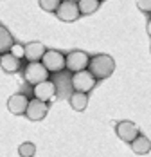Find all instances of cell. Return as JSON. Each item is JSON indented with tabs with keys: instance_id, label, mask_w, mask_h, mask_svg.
I'll list each match as a JSON object with an SVG mask.
<instances>
[{
	"instance_id": "13",
	"label": "cell",
	"mask_w": 151,
	"mask_h": 157,
	"mask_svg": "<svg viewBox=\"0 0 151 157\" xmlns=\"http://www.w3.org/2000/svg\"><path fill=\"white\" fill-rule=\"evenodd\" d=\"M130 146H131V150H133L135 154H138V155H146V154L151 152V141L146 136H138Z\"/></svg>"
},
{
	"instance_id": "9",
	"label": "cell",
	"mask_w": 151,
	"mask_h": 157,
	"mask_svg": "<svg viewBox=\"0 0 151 157\" xmlns=\"http://www.w3.org/2000/svg\"><path fill=\"white\" fill-rule=\"evenodd\" d=\"M32 92H34V98H36V99L47 103V101H52V99L56 98V85L49 79V81H43V83L36 85V87L32 89Z\"/></svg>"
},
{
	"instance_id": "18",
	"label": "cell",
	"mask_w": 151,
	"mask_h": 157,
	"mask_svg": "<svg viewBox=\"0 0 151 157\" xmlns=\"http://www.w3.org/2000/svg\"><path fill=\"white\" fill-rule=\"evenodd\" d=\"M60 4H61L60 0H40V7L43 11H50V13H56Z\"/></svg>"
},
{
	"instance_id": "2",
	"label": "cell",
	"mask_w": 151,
	"mask_h": 157,
	"mask_svg": "<svg viewBox=\"0 0 151 157\" xmlns=\"http://www.w3.org/2000/svg\"><path fill=\"white\" fill-rule=\"evenodd\" d=\"M90 65V56L85 51H72L65 56V67L72 72H81V71H88Z\"/></svg>"
},
{
	"instance_id": "11",
	"label": "cell",
	"mask_w": 151,
	"mask_h": 157,
	"mask_svg": "<svg viewBox=\"0 0 151 157\" xmlns=\"http://www.w3.org/2000/svg\"><path fill=\"white\" fill-rule=\"evenodd\" d=\"M24 47H25V58L29 60V63L40 62V60L43 58V54L47 52L45 45H43L42 42H31V44L24 45Z\"/></svg>"
},
{
	"instance_id": "16",
	"label": "cell",
	"mask_w": 151,
	"mask_h": 157,
	"mask_svg": "<svg viewBox=\"0 0 151 157\" xmlns=\"http://www.w3.org/2000/svg\"><path fill=\"white\" fill-rule=\"evenodd\" d=\"M101 2L99 0H79L77 2V7H79V13L81 15H92L99 9Z\"/></svg>"
},
{
	"instance_id": "14",
	"label": "cell",
	"mask_w": 151,
	"mask_h": 157,
	"mask_svg": "<svg viewBox=\"0 0 151 157\" xmlns=\"http://www.w3.org/2000/svg\"><path fill=\"white\" fill-rule=\"evenodd\" d=\"M15 45V40L11 36V33L7 31L4 25H0V54H6L9 52Z\"/></svg>"
},
{
	"instance_id": "15",
	"label": "cell",
	"mask_w": 151,
	"mask_h": 157,
	"mask_svg": "<svg viewBox=\"0 0 151 157\" xmlns=\"http://www.w3.org/2000/svg\"><path fill=\"white\" fill-rule=\"evenodd\" d=\"M70 101V107L76 110V112H83L88 105V94H83V92H74V94L68 98Z\"/></svg>"
},
{
	"instance_id": "21",
	"label": "cell",
	"mask_w": 151,
	"mask_h": 157,
	"mask_svg": "<svg viewBox=\"0 0 151 157\" xmlns=\"http://www.w3.org/2000/svg\"><path fill=\"white\" fill-rule=\"evenodd\" d=\"M146 29H148V34L151 36V18L148 20V25H146Z\"/></svg>"
},
{
	"instance_id": "7",
	"label": "cell",
	"mask_w": 151,
	"mask_h": 157,
	"mask_svg": "<svg viewBox=\"0 0 151 157\" xmlns=\"http://www.w3.org/2000/svg\"><path fill=\"white\" fill-rule=\"evenodd\" d=\"M56 16L63 20V22H74L77 20L81 13H79V7H77V2L74 0H65V2H61L60 7H58V11H56Z\"/></svg>"
},
{
	"instance_id": "17",
	"label": "cell",
	"mask_w": 151,
	"mask_h": 157,
	"mask_svg": "<svg viewBox=\"0 0 151 157\" xmlns=\"http://www.w3.org/2000/svg\"><path fill=\"white\" fill-rule=\"evenodd\" d=\"M34 154H36V146L31 141H25L18 146V155L20 157H32Z\"/></svg>"
},
{
	"instance_id": "4",
	"label": "cell",
	"mask_w": 151,
	"mask_h": 157,
	"mask_svg": "<svg viewBox=\"0 0 151 157\" xmlns=\"http://www.w3.org/2000/svg\"><path fill=\"white\" fill-rule=\"evenodd\" d=\"M42 65L47 69V72H61L65 67V54L56 51V49H49L43 58H42Z\"/></svg>"
},
{
	"instance_id": "1",
	"label": "cell",
	"mask_w": 151,
	"mask_h": 157,
	"mask_svg": "<svg viewBox=\"0 0 151 157\" xmlns=\"http://www.w3.org/2000/svg\"><path fill=\"white\" fill-rule=\"evenodd\" d=\"M115 71V62L110 54H95L90 58L88 72L95 79H106L110 78Z\"/></svg>"
},
{
	"instance_id": "8",
	"label": "cell",
	"mask_w": 151,
	"mask_h": 157,
	"mask_svg": "<svg viewBox=\"0 0 151 157\" xmlns=\"http://www.w3.org/2000/svg\"><path fill=\"white\" fill-rule=\"evenodd\" d=\"M47 114H49V105L47 103L36 99V98L29 99V105H27V110H25L27 119H31V121H42Z\"/></svg>"
},
{
	"instance_id": "10",
	"label": "cell",
	"mask_w": 151,
	"mask_h": 157,
	"mask_svg": "<svg viewBox=\"0 0 151 157\" xmlns=\"http://www.w3.org/2000/svg\"><path fill=\"white\" fill-rule=\"evenodd\" d=\"M27 105H29V98L25 94H13V96H9V99H7V109L15 116L25 114Z\"/></svg>"
},
{
	"instance_id": "3",
	"label": "cell",
	"mask_w": 151,
	"mask_h": 157,
	"mask_svg": "<svg viewBox=\"0 0 151 157\" xmlns=\"http://www.w3.org/2000/svg\"><path fill=\"white\" fill-rule=\"evenodd\" d=\"M24 78L27 83H31L32 87L43 83V81H49V72L47 69L42 65V62H32L29 63L25 69H24Z\"/></svg>"
},
{
	"instance_id": "12",
	"label": "cell",
	"mask_w": 151,
	"mask_h": 157,
	"mask_svg": "<svg viewBox=\"0 0 151 157\" xmlns=\"http://www.w3.org/2000/svg\"><path fill=\"white\" fill-rule=\"evenodd\" d=\"M0 67L4 69V72H9V74H15L20 69V60L15 58L11 52H6V54H0Z\"/></svg>"
},
{
	"instance_id": "19",
	"label": "cell",
	"mask_w": 151,
	"mask_h": 157,
	"mask_svg": "<svg viewBox=\"0 0 151 157\" xmlns=\"http://www.w3.org/2000/svg\"><path fill=\"white\" fill-rule=\"evenodd\" d=\"M9 52H11L15 58H18V60H20V58H25V47H24V45H20V44H15L13 49H11Z\"/></svg>"
},
{
	"instance_id": "5",
	"label": "cell",
	"mask_w": 151,
	"mask_h": 157,
	"mask_svg": "<svg viewBox=\"0 0 151 157\" xmlns=\"http://www.w3.org/2000/svg\"><path fill=\"white\" fill-rule=\"evenodd\" d=\"M97 79L92 76L88 71H81V72H76L72 76V87H74V92H83V94H88L92 89L95 87Z\"/></svg>"
},
{
	"instance_id": "6",
	"label": "cell",
	"mask_w": 151,
	"mask_h": 157,
	"mask_svg": "<svg viewBox=\"0 0 151 157\" xmlns=\"http://www.w3.org/2000/svg\"><path fill=\"white\" fill-rule=\"evenodd\" d=\"M115 134H117L119 139H122L124 143H130V144L140 136L138 134V126L135 123H131V121H121V123H117L115 125Z\"/></svg>"
},
{
	"instance_id": "20",
	"label": "cell",
	"mask_w": 151,
	"mask_h": 157,
	"mask_svg": "<svg viewBox=\"0 0 151 157\" xmlns=\"http://www.w3.org/2000/svg\"><path fill=\"white\" fill-rule=\"evenodd\" d=\"M137 7L142 13H151V0H138L137 2Z\"/></svg>"
}]
</instances>
